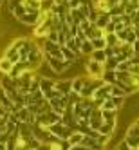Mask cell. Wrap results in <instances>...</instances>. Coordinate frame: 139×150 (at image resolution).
<instances>
[{
	"mask_svg": "<svg viewBox=\"0 0 139 150\" xmlns=\"http://www.w3.org/2000/svg\"><path fill=\"white\" fill-rule=\"evenodd\" d=\"M47 40L54 42V44H60V33H58V31H54V29H52L51 33L47 35Z\"/></svg>",
	"mask_w": 139,
	"mask_h": 150,
	"instance_id": "1f68e13d",
	"label": "cell"
},
{
	"mask_svg": "<svg viewBox=\"0 0 139 150\" xmlns=\"http://www.w3.org/2000/svg\"><path fill=\"white\" fill-rule=\"evenodd\" d=\"M85 87V78L83 76H76V78H72V92H76L80 94Z\"/></svg>",
	"mask_w": 139,
	"mask_h": 150,
	"instance_id": "e0dca14e",
	"label": "cell"
},
{
	"mask_svg": "<svg viewBox=\"0 0 139 150\" xmlns=\"http://www.w3.org/2000/svg\"><path fill=\"white\" fill-rule=\"evenodd\" d=\"M103 121L105 123H110V125H116V121H117V110H103Z\"/></svg>",
	"mask_w": 139,
	"mask_h": 150,
	"instance_id": "ac0fdd59",
	"label": "cell"
},
{
	"mask_svg": "<svg viewBox=\"0 0 139 150\" xmlns=\"http://www.w3.org/2000/svg\"><path fill=\"white\" fill-rule=\"evenodd\" d=\"M110 20H112L110 13H99L98 20H96V25H98L99 29H103V31H105V27H107V25L110 24Z\"/></svg>",
	"mask_w": 139,
	"mask_h": 150,
	"instance_id": "9a60e30c",
	"label": "cell"
},
{
	"mask_svg": "<svg viewBox=\"0 0 139 150\" xmlns=\"http://www.w3.org/2000/svg\"><path fill=\"white\" fill-rule=\"evenodd\" d=\"M61 54H63V60H67V62H71V63L78 60V56L74 54V52H72L67 45H61Z\"/></svg>",
	"mask_w": 139,
	"mask_h": 150,
	"instance_id": "44dd1931",
	"label": "cell"
},
{
	"mask_svg": "<svg viewBox=\"0 0 139 150\" xmlns=\"http://www.w3.org/2000/svg\"><path fill=\"white\" fill-rule=\"evenodd\" d=\"M60 121H61V116L56 114V112H52V110L36 116V123L42 125V127H45V128H49L51 125H54V123H60Z\"/></svg>",
	"mask_w": 139,
	"mask_h": 150,
	"instance_id": "8992f818",
	"label": "cell"
},
{
	"mask_svg": "<svg viewBox=\"0 0 139 150\" xmlns=\"http://www.w3.org/2000/svg\"><path fill=\"white\" fill-rule=\"evenodd\" d=\"M117 65H119V62H117V58H109L105 63V71H116Z\"/></svg>",
	"mask_w": 139,
	"mask_h": 150,
	"instance_id": "83f0119b",
	"label": "cell"
},
{
	"mask_svg": "<svg viewBox=\"0 0 139 150\" xmlns=\"http://www.w3.org/2000/svg\"><path fill=\"white\" fill-rule=\"evenodd\" d=\"M4 56L6 58H9L13 63H18V62H22V56H20V51H18V47L15 45V44H9L7 45V49H6V52H4Z\"/></svg>",
	"mask_w": 139,
	"mask_h": 150,
	"instance_id": "30bf717a",
	"label": "cell"
},
{
	"mask_svg": "<svg viewBox=\"0 0 139 150\" xmlns=\"http://www.w3.org/2000/svg\"><path fill=\"white\" fill-rule=\"evenodd\" d=\"M105 40H107V47H117L121 45L123 42H119V38H117V35H105Z\"/></svg>",
	"mask_w": 139,
	"mask_h": 150,
	"instance_id": "603a6c76",
	"label": "cell"
},
{
	"mask_svg": "<svg viewBox=\"0 0 139 150\" xmlns=\"http://www.w3.org/2000/svg\"><path fill=\"white\" fill-rule=\"evenodd\" d=\"M27 150H35V148H27Z\"/></svg>",
	"mask_w": 139,
	"mask_h": 150,
	"instance_id": "836d02e7",
	"label": "cell"
},
{
	"mask_svg": "<svg viewBox=\"0 0 139 150\" xmlns=\"http://www.w3.org/2000/svg\"><path fill=\"white\" fill-rule=\"evenodd\" d=\"M90 58L92 60H96V62H99V63H107V60H109V56H107V51L105 49H96L92 54H90Z\"/></svg>",
	"mask_w": 139,
	"mask_h": 150,
	"instance_id": "2e32d148",
	"label": "cell"
},
{
	"mask_svg": "<svg viewBox=\"0 0 139 150\" xmlns=\"http://www.w3.org/2000/svg\"><path fill=\"white\" fill-rule=\"evenodd\" d=\"M116 35H117V38H119V42H125V44L134 45L135 42H137V33H135L134 25L132 27H125L121 33H116Z\"/></svg>",
	"mask_w": 139,
	"mask_h": 150,
	"instance_id": "52a82bcc",
	"label": "cell"
},
{
	"mask_svg": "<svg viewBox=\"0 0 139 150\" xmlns=\"http://www.w3.org/2000/svg\"><path fill=\"white\" fill-rule=\"evenodd\" d=\"M126 136H139V120H137V121H134L130 127H128Z\"/></svg>",
	"mask_w": 139,
	"mask_h": 150,
	"instance_id": "f1b7e54d",
	"label": "cell"
},
{
	"mask_svg": "<svg viewBox=\"0 0 139 150\" xmlns=\"http://www.w3.org/2000/svg\"><path fill=\"white\" fill-rule=\"evenodd\" d=\"M72 52H74V54H76L78 58L81 56V40H78L76 36H74V38H69L67 40V44H65Z\"/></svg>",
	"mask_w": 139,
	"mask_h": 150,
	"instance_id": "7c38bea8",
	"label": "cell"
},
{
	"mask_svg": "<svg viewBox=\"0 0 139 150\" xmlns=\"http://www.w3.org/2000/svg\"><path fill=\"white\" fill-rule=\"evenodd\" d=\"M40 16H42V11L40 9H36V11H27L24 16H22V22L24 25H31V27H36L38 22H40Z\"/></svg>",
	"mask_w": 139,
	"mask_h": 150,
	"instance_id": "ba28073f",
	"label": "cell"
},
{
	"mask_svg": "<svg viewBox=\"0 0 139 150\" xmlns=\"http://www.w3.org/2000/svg\"><path fill=\"white\" fill-rule=\"evenodd\" d=\"M54 85H56V80L47 78V76H42V80H40V91L45 94L49 91H54Z\"/></svg>",
	"mask_w": 139,
	"mask_h": 150,
	"instance_id": "8fae6325",
	"label": "cell"
},
{
	"mask_svg": "<svg viewBox=\"0 0 139 150\" xmlns=\"http://www.w3.org/2000/svg\"><path fill=\"white\" fill-rule=\"evenodd\" d=\"M110 16H123L125 15V6H121V4H117V6H114L112 9H110Z\"/></svg>",
	"mask_w": 139,
	"mask_h": 150,
	"instance_id": "4316f807",
	"label": "cell"
},
{
	"mask_svg": "<svg viewBox=\"0 0 139 150\" xmlns=\"http://www.w3.org/2000/svg\"><path fill=\"white\" fill-rule=\"evenodd\" d=\"M13 65H15V63H13L11 60H9V58H6V56H2V58H0V72H2L4 76H7V74L11 72Z\"/></svg>",
	"mask_w": 139,
	"mask_h": 150,
	"instance_id": "5bb4252c",
	"label": "cell"
},
{
	"mask_svg": "<svg viewBox=\"0 0 139 150\" xmlns=\"http://www.w3.org/2000/svg\"><path fill=\"white\" fill-rule=\"evenodd\" d=\"M85 71L89 72V78H103L105 72V65L99 62H96L92 58H89V62L85 63Z\"/></svg>",
	"mask_w": 139,
	"mask_h": 150,
	"instance_id": "5b68a950",
	"label": "cell"
},
{
	"mask_svg": "<svg viewBox=\"0 0 139 150\" xmlns=\"http://www.w3.org/2000/svg\"><path fill=\"white\" fill-rule=\"evenodd\" d=\"M103 81L110 83V85H116V83H117V78H116V71H105V72H103Z\"/></svg>",
	"mask_w": 139,
	"mask_h": 150,
	"instance_id": "d4e9b609",
	"label": "cell"
},
{
	"mask_svg": "<svg viewBox=\"0 0 139 150\" xmlns=\"http://www.w3.org/2000/svg\"><path fill=\"white\" fill-rule=\"evenodd\" d=\"M83 137H85V134H81V132H78V130H74V132L71 134V137H69V143H71L72 146L81 145V143H83Z\"/></svg>",
	"mask_w": 139,
	"mask_h": 150,
	"instance_id": "d6986e66",
	"label": "cell"
},
{
	"mask_svg": "<svg viewBox=\"0 0 139 150\" xmlns=\"http://www.w3.org/2000/svg\"><path fill=\"white\" fill-rule=\"evenodd\" d=\"M54 89L58 91V96H71L72 94V78L69 80H58Z\"/></svg>",
	"mask_w": 139,
	"mask_h": 150,
	"instance_id": "9c48e42d",
	"label": "cell"
},
{
	"mask_svg": "<svg viewBox=\"0 0 139 150\" xmlns=\"http://www.w3.org/2000/svg\"><path fill=\"white\" fill-rule=\"evenodd\" d=\"M45 62L49 63V67L52 72H56V74H61V72H65L72 63L67 62V60H63V58H54V56H49L45 54Z\"/></svg>",
	"mask_w": 139,
	"mask_h": 150,
	"instance_id": "7a4b0ae2",
	"label": "cell"
},
{
	"mask_svg": "<svg viewBox=\"0 0 139 150\" xmlns=\"http://www.w3.org/2000/svg\"><path fill=\"white\" fill-rule=\"evenodd\" d=\"M114 130H116V125H110V123H103L101 125V128H99V134H103V136H114Z\"/></svg>",
	"mask_w": 139,
	"mask_h": 150,
	"instance_id": "cb8c5ba5",
	"label": "cell"
},
{
	"mask_svg": "<svg viewBox=\"0 0 139 150\" xmlns=\"http://www.w3.org/2000/svg\"><path fill=\"white\" fill-rule=\"evenodd\" d=\"M7 9H9V13H11L16 20H22V16L27 13L25 6H7Z\"/></svg>",
	"mask_w": 139,
	"mask_h": 150,
	"instance_id": "4fadbf2b",
	"label": "cell"
},
{
	"mask_svg": "<svg viewBox=\"0 0 139 150\" xmlns=\"http://www.w3.org/2000/svg\"><path fill=\"white\" fill-rule=\"evenodd\" d=\"M0 4H2V0H0Z\"/></svg>",
	"mask_w": 139,
	"mask_h": 150,
	"instance_id": "e575fe53",
	"label": "cell"
},
{
	"mask_svg": "<svg viewBox=\"0 0 139 150\" xmlns=\"http://www.w3.org/2000/svg\"><path fill=\"white\" fill-rule=\"evenodd\" d=\"M92 45H94V51H96V49H107V40H105V36H103V38L92 40Z\"/></svg>",
	"mask_w": 139,
	"mask_h": 150,
	"instance_id": "f546056e",
	"label": "cell"
},
{
	"mask_svg": "<svg viewBox=\"0 0 139 150\" xmlns=\"http://www.w3.org/2000/svg\"><path fill=\"white\" fill-rule=\"evenodd\" d=\"M71 16H72V20H74V24H81L83 20H87V16L83 15V11L81 9H71Z\"/></svg>",
	"mask_w": 139,
	"mask_h": 150,
	"instance_id": "ffe728a7",
	"label": "cell"
},
{
	"mask_svg": "<svg viewBox=\"0 0 139 150\" xmlns=\"http://www.w3.org/2000/svg\"><path fill=\"white\" fill-rule=\"evenodd\" d=\"M47 130L52 134V136H56V137H60V139H69L71 137V134L74 132L71 127H67L63 121H60V123H54V125H51Z\"/></svg>",
	"mask_w": 139,
	"mask_h": 150,
	"instance_id": "277c9868",
	"label": "cell"
},
{
	"mask_svg": "<svg viewBox=\"0 0 139 150\" xmlns=\"http://www.w3.org/2000/svg\"><path fill=\"white\" fill-rule=\"evenodd\" d=\"M40 47L44 51V54H49V56H54V58H63L61 54V45L60 44H54L47 38H42L40 40Z\"/></svg>",
	"mask_w": 139,
	"mask_h": 150,
	"instance_id": "3957f363",
	"label": "cell"
},
{
	"mask_svg": "<svg viewBox=\"0 0 139 150\" xmlns=\"http://www.w3.org/2000/svg\"><path fill=\"white\" fill-rule=\"evenodd\" d=\"M123 141H125L128 146H130V148L139 150V136H125Z\"/></svg>",
	"mask_w": 139,
	"mask_h": 150,
	"instance_id": "7402d4cb",
	"label": "cell"
},
{
	"mask_svg": "<svg viewBox=\"0 0 139 150\" xmlns=\"http://www.w3.org/2000/svg\"><path fill=\"white\" fill-rule=\"evenodd\" d=\"M92 52H94L92 40H85V42H81V54H92Z\"/></svg>",
	"mask_w": 139,
	"mask_h": 150,
	"instance_id": "484cf974",
	"label": "cell"
},
{
	"mask_svg": "<svg viewBox=\"0 0 139 150\" xmlns=\"http://www.w3.org/2000/svg\"><path fill=\"white\" fill-rule=\"evenodd\" d=\"M44 60H45V54H44V51H42V47L35 42V45H33V49H31V52H29V56H27V63H29V69L33 71V72H36L38 71V67L44 63Z\"/></svg>",
	"mask_w": 139,
	"mask_h": 150,
	"instance_id": "6da1fadb",
	"label": "cell"
},
{
	"mask_svg": "<svg viewBox=\"0 0 139 150\" xmlns=\"http://www.w3.org/2000/svg\"><path fill=\"white\" fill-rule=\"evenodd\" d=\"M132 47H134V52H135V54H139V40L135 42V44H134Z\"/></svg>",
	"mask_w": 139,
	"mask_h": 150,
	"instance_id": "d6a6232c",
	"label": "cell"
},
{
	"mask_svg": "<svg viewBox=\"0 0 139 150\" xmlns=\"http://www.w3.org/2000/svg\"><path fill=\"white\" fill-rule=\"evenodd\" d=\"M110 100H112V103H114V107H116L117 110L125 107V98H119V96H110Z\"/></svg>",
	"mask_w": 139,
	"mask_h": 150,
	"instance_id": "4dcf8cb0",
	"label": "cell"
}]
</instances>
